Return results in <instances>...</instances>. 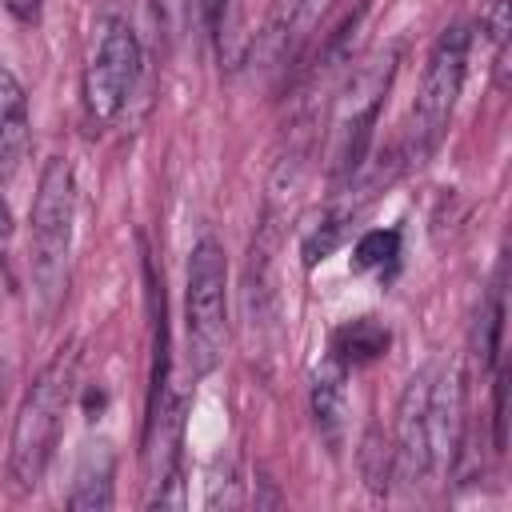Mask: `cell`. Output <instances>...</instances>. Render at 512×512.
Listing matches in <instances>:
<instances>
[{
  "label": "cell",
  "instance_id": "1",
  "mask_svg": "<svg viewBox=\"0 0 512 512\" xmlns=\"http://www.w3.org/2000/svg\"><path fill=\"white\" fill-rule=\"evenodd\" d=\"M76 364H80L76 344H64L40 368V376L32 380L24 404L12 420L8 476L20 492H32L48 472V460H52L56 440H60V420H64V408H68L72 388H76Z\"/></svg>",
  "mask_w": 512,
  "mask_h": 512
},
{
  "label": "cell",
  "instance_id": "2",
  "mask_svg": "<svg viewBox=\"0 0 512 512\" xmlns=\"http://www.w3.org/2000/svg\"><path fill=\"white\" fill-rule=\"evenodd\" d=\"M76 220V172L68 156H52L40 172L32 200V296L44 316H52L68 292V252Z\"/></svg>",
  "mask_w": 512,
  "mask_h": 512
},
{
  "label": "cell",
  "instance_id": "3",
  "mask_svg": "<svg viewBox=\"0 0 512 512\" xmlns=\"http://www.w3.org/2000/svg\"><path fill=\"white\" fill-rule=\"evenodd\" d=\"M184 328H188L192 372L208 376L220 364L224 340H228V260L212 236H204L188 256Z\"/></svg>",
  "mask_w": 512,
  "mask_h": 512
},
{
  "label": "cell",
  "instance_id": "4",
  "mask_svg": "<svg viewBox=\"0 0 512 512\" xmlns=\"http://www.w3.org/2000/svg\"><path fill=\"white\" fill-rule=\"evenodd\" d=\"M464 72H468V28L452 24L432 44L424 76H420V92L412 104V128H408V160L420 164L440 144V136L452 120V108L460 100Z\"/></svg>",
  "mask_w": 512,
  "mask_h": 512
},
{
  "label": "cell",
  "instance_id": "5",
  "mask_svg": "<svg viewBox=\"0 0 512 512\" xmlns=\"http://www.w3.org/2000/svg\"><path fill=\"white\" fill-rule=\"evenodd\" d=\"M136 80H140V44H136V32L124 20H104L100 24L96 52H92L88 72H84V104H88L92 120H100V124L116 120L124 112Z\"/></svg>",
  "mask_w": 512,
  "mask_h": 512
},
{
  "label": "cell",
  "instance_id": "6",
  "mask_svg": "<svg viewBox=\"0 0 512 512\" xmlns=\"http://www.w3.org/2000/svg\"><path fill=\"white\" fill-rule=\"evenodd\" d=\"M432 380L436 368L424 364L408 376L400 400H396V444H392V464H396V480H424L436 472L432 460V428H428V404H432Z\"/></svg>",
  "mask_w": 512,
  "mask_h": 512
},
{
  "label": "cell",
  "instance_id": "7",
  "mask_svg": "<svg viewBox=\"0 0 512 512\" xmlns=\"http://www.w3.org/2000/svg\"><path fill=\"white\" fill-rule=\"evenodd\" d=\"M428 428H432V460L436 468L452 464L460 452V432H464V372L436 368L432 380V404H428Z\"/></svg>",
  "mask_w": 512,
  "mask_h": 512
},
{
  "label": "cell",
  "instance_id": "8",
  "mask_svg": "<svg viewBox=\"0 0 512 512\" xmlns=\"http://www.w3.org/2000/svg\"><path fill=\"white\" fill-rule=\"evenodd\" d=\"M312 420L320 440L332 452H340L348 428V364H340L336 356H328L312 372Z\"/></svg>",
  "mask_w": 512,
  "mask_h": 512
},
{
  "label": "cell",
  "instance_id": "9",
  "mask_svg": "<svg viewBox=\"0 0 512 512\" xmlns=\"http://www.w3.org/2000/svg\"><path fill=\"white\" fill-rule=\"evenodd\" d=\"M28 92L12 76V68H0V188L16 176L24 152H28Z\"/></svg>",
  "mask_w": 512,
  "mask_h": 512
},
{
  "label": "cell",
  "instance_id": "10",
  "mask_svg": "<svg viewBox=\"0 0 512 512\" xmlns=\"http://www.w3.org/2000/svg\"><path fill=\"white\" fill-rule=\"evenodd\" d=\"M112 476H116V456L104 440L88 444L80 464H76V480H72V492H68V508L72 512H108L116 492H112Z\"/></svg>",
  "mask_w": 512,
  "mask_h": 512
},
{
  "label": "cell",
  "instance_id": "11",
  "mask_svg": "<svg viewBox=\"0 0 512 512\" xmlns=\"http://www.w3.org/2000/svg\"><path fill=\"white\" fill-rule=\"evenodd\" d=\"M388 348V328L372 316H360L352 324H344L336 336H332V356L340 364H368L376 360L380 352Z\"/></svg>",
  "mask_w": 512,
  "mask_h": 512
},
{
  "label": "cell",
  "instance_id": "12",
  "mask_svg": "<svg viewBox=\"0 0 512 512\" xmlns=\"http://www.w3.org/2000/svg\"><path fill=\"white\" fill-rule=\"evenodd\" d=\"M396 252H400V232H396V228H372V232H364V236L356 240L352 264H356L360 272L384 268L388 260H396Z\"/></svg>",
  "mask_w": 512,
  "mask_h": 512
},
{
  "label": "cell",
  "instance_id": "13",
  "mask_svg": "<svg viewBox=\"0 0 512 512\" xmlns=\"http://www.w3.org/2000/svg\"><path fill=\"white\" fill-rule=\"evenodd\" d=\"M188 12H192V0H152V20H156V36L164 48H172L184 36Z\"/></svg>",
  "mask_w": 512,
  "mask_h": 512
},
{
  "label": "cell",
  "instance_id": "14",
  "mask_svg": "<svg viewBox=\"0 0 512 512\" xmlns=\"http://www.w3.org/2000/svg\"><path fill=\"white\" fill-rule=\"evenodd\" d=\"M360 464H364V476H368V488L376 492H388V480H396V464H392V448L376 444V436L364 440V452H360Z\"/></svg>",
  "mask_w": 512,
  "mask_h": 512
},
{
  "label": "cell",
  "instance_id": "15",
  "mask_svg": "<svg viewBox=\"0 0 512 512\" xmlns=\"http://www.w3.org/2000/svg\"><path fill=\"white\" fill-rule=\"evenodd\" d=\"M232 16H236V0H204V20H208V32L220 44V56L232 40Z\"/></svg>",
  "mask_w": 512,
  "mask_h": 512
},
{
  "label": "cell",
  "instance_id": "16",
  "mask_svg": "<svg viewBox=\"0 0 512 512\" xmlns=\"http://www.w3.org/2000/svg\"><path fill=\"white\" fill-rule=\"evenodd\" d=\"M484 32L492 36L496 52L508 48V32H512V20H508V0H492L488 12H484Z\"/></svg>",
  "mask_w": 512,
  "mask_h": 512
},
{
  "label": "cell",
  "instance_id": "17",
  "mask_svg": "<svg viewBox=\"0 0 512 512\" xmlns=\"http://www.w3.org/2000/svg\"><path fill=\"white\" fill-rule=\"evenodd\" d=\"M12 236V212H8V200H4V192H0V244Z\"/></svg>",
  "mask_w": 512,
  "mask_h": 512
},
{
  "label": "cell",
  "instance_id": "18",
  "mask_svg": "<svg viewBox=\"0 0 512 512\" xmlns=\"http://www.w3.org/2000/svg\"><path fill=\"white\" fill-rule=\"evenodd\" d=\"M4 392H8V364H0V404H4Z\"/></svg>",
  "mask_w": 512,
  "mask_h": 512
}]
</instances>
